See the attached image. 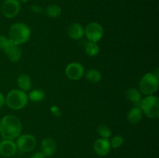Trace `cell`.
Wrapping results in <instances>:
<instances>
[{
  "instance_id": "16",
  "label": "cell",
  "mask_w": 159,
  "mask_h": 158,
  "mask_svg": "<svg viewBox=\"0 0 159 158\" xmlns=\"http://www.w3.org/2000/svg\"><path fill=\"white\" fill-rule=\"evenodd\" d=\"M126 97L130 102L134 105V106H139L142 97L141 91L135 88H130L126 92Z\"/></svg>"
},
{
  "instance_id": "28",
  "label": "cell",
  "mask_w": 159,
  "mask_h": 158,
  "mask_svg": "<svg viewBox=\"0 0 159 158\" xmlns=\"http://www.w3.org/2000/svg\"><path fill=\"white\" fill-rule=\"evenodd\" d=\"M5 104V97L2 94V93L0 91V108L4 105Z\"/></svg>"
},
{
  "instance_id": "11",
  "label": "cell",
  "mask_w": 159,
  "mask_h": 158,
  "mask_svg": "<svg viewBox=\"0 0 159 158\" xmlns=\"http://www.w3.org/2000/svg\"><path fill=\"white\" fill-rule=\"evenodd\" d=\"M93 150L98 156H107L111 150L110 140L108 139H104V138L97 139L93 144Z\"/></svg>"
},
{
  "instance_id": "25",
  "label": "cell",
  "mask_w": 159,
  "mask_h": 158,
  "mask_svg": "<svg viewBox=\"0 0 159 158\" xmlns=\"http://www.w3.org/2000/svg\"><path fill=\"white\" fill-rule=\"evenodd\" d=\"M30 10L31 12L36 14H40L43 12V9H42L41 6H39V5H33L30 7Z\"/></svg>"
},
{
  "instance_id": "18",
  "label": "cell",
  "mask_w": 159,
  "mask_h": 158,
  "mask_svg": "<svg viewBox=\"0 0 159 158\" xmlns=\"http://www.w3.org/2000/svg\"><path fill=\"white\" fill-rule=\"evenodd\" d=\"M85 77L92 83H98L102 79V75L99 71L96 69H89L85 72Z\"/></svg>"
},
{
  "instance_id": "3",
  "label": "cell",
  "mask_w": 159,
  "mask_h": 158,
  "mask_svg": "<svg viewBox=\"0 0 159 158\" xmlns=\"http://www.w3.org/2000/svg\"><path fill=\"white\" fill-rule=\"evenodd\" d=\"M28 102V94L20 89H12L5 98V104L9 108L14 110H20L26 106Z\"/></svg>"
},
{
  "instance_id": "1",
  "label": "cell",
  "mask_w": 159,
  "mask_h": 158,
  "mask_svg": "<svg viewBox=\"0 0 159 158\" xmlns=\"http://www.w3.org/2000/svg\"><path fill=\"white\" fill-rule=\"evenodd\" d=\"M21 122L13 115H6L0 121V133L6 139L14 140L22 132Z\"/></svg>"
},
{
  "instance_id": "13",
  "label": "cell",
  "mask_w": 159,
  "mask_h": 158,
  "mask_svg": "<svg viewBox=\"0 0 159 158\" xmlns=\"http://www.w3.org/2000/svg\"><path fill=\"white\" fill-rule=\"evenodd\" d=\"M56 150H57V145L55 141L52 138L47 137L42 140L40 144V150L46 156V157L52 156L56 153Z\"/></svg>"
},
{
  "instance_id": "21",
  "label": "cell",
  "mask_w": 159,
  "mask_h": 158,
  "mask_svg": "<svg viewBox=\"0 0 159 158\" xmlns=\"http://www.w3.org/2000/svg\"><path fill=\"white\" fill-rule=\"evenodd\" d=\"M45 97V93L43 91L40 89H34L30 92L28 95V99L34 102H41Z\"/></svg>"
},
{
  "instance_id": "9",
  "label": "cell",
  "mask_w": 159,
  "mask_h": 158,
  "mask_svg": "<svg viewBox=\"0 0 159 158\" xmlns=\"http://www.w3.org/2000/svg\"><path fill=\"white\" fill-rule=\"evenodd\" d=\"M85 74V69L82 64L79 62H72L67 65L65 68V74L72 81L80 80Z\"/></svg>"
},
{
  "instance_id": "20",
  "label": "cell",
  "mask_w": 159,
  "mask_h": 158,
  "mask_svg": "<svg viewBox=\"0 0 159 158\" xmlns=\"http://www.w3.org/2000/svg\"><path fill=\"white\" fill-rule=\"evenodd\" d=\"M45 13L50 18H57L61 14V9L57 5H50L45 9Z\"/></svg>"
},
{
  "instance_id": "22",
  "label": "cell",
  "mask_w": 159,
  "mask_h": 158,
  "mask_svg": "<svg viewBox=\"0 0 159 158\" xmlns=\"http://www.w3.org/2000/svg\"><path fill=\"white\" fill-rule=\"evenodd\" d=\"M96 131H97L98 134L100 136V137L104 138V139H108L112 135V132L110 127L106 125H99L96 128Z\"/></svg>"
},
{
  "instance_id": "17",
  "label": "cell",
  "mask_w": 159,
  "mask_h": 158,
  "mask_svg": "<svg viewBox=\"0 0 159 158\" xmlns=\"http://www.w3.org/2000/svg\"><path fill=\"white\" fill-rule=\"evenodd\" d=\"M17 85L20 88V90L23 91H29L32 86V81L29 75L26 74H21L17 77Z\"/></svg>"
},
{
  "instance_id": "2",
  "label": "cell",
  "mask_w": 159,
  "mask_h": 158,
  "mask_svg": "<svg viewBox=\"0 0 159 158\" xmlns=\"http://www.w3.org/2000/svg\"><path fill=\"white\" fill-rule=\"evenodd\" d=\"M30 28L23 23H14L9 28V39L18 46L26 43L30 38Z\"/></svg>"
},
{
  "instance_id": "23",
  "label": "cell",
  "mask_w": 159,
  "mask_h": 158,
  "mask_svg": "<svg viewBox=\"0 0 159 158\" xmlns=\"http://www.w3.org/2000/svg\"><path fill=\"white\" fill-rule=\"evenodd\" d=\"M110 146H111V148H120V147L124 144V138L121 136H120V135H116V136H113V137L112 138L111 140L110 141Z\"/></svg>"
},
{
  "instance_id": "15",
  "label": "cell",
  "mask_w": 159,
  "mask_h": 158,
  "mask_svg": "<svg viewBox=\"0 0 159 158\" xmlns=\"http://www.w3.org/2000/svg\"><path fill=\"white\" fill-rule=\"evenodd\" d=\"M143 112L139 106H134L127 113V119L133 125H136L142 119Z\"/></svg>"
},
{
  "instance_id": "12",
  "label": "cell",
  "mask_w": 159,
  "mask_h": 158,
  "mask_svg": "<svg viewBox=\"0 0 159 158\" xmlns=\"http://www.w3.org/2000/svg\"><path fill=\"white\" fill-rule=\"evenodd\" d=\"M16 144L13 140L4 139L0 142V154L5 157H11L16 153Z\"/></svg>"
},
{
  "instance_id": "4",
  "label": "cell",
  "mask_w": 159,
  "mask_h": 158,
  "mask_svg": "<svg viewBox=\"0 0 159 158\" xmlns=\"http://www.w3.org/2000/svg\"><path fill=\"white\" fill-rule=\"evenodd\" d=\"M143 114L150 119H158L159 116V100L157 96L147 95L141 99L139 104Z\"/></svg>"
},
{
  "instance_id": "26",
  "label": "cell",
  "mask_w": 159,
  "mask_h": 158,
  "mask_svg": "<svg viewBox=\"0 0 159 158\" xmlns=\"http://www.w3.org/2000/svg\"><path fill=\"white\" fill-rule=\"evenodd\" d=\"M51 112L54 116L56 117H59V116H61V110L57 106H52L51 108Z\"/></svg>"
},
{
  "instance_id": "5",
  "label": "cell",
  "mask_w": 159,
  "mask_h": 158,
  "mask_svg": "<svg viewBox=\"0 0 159 158\" xmlns=\"http://www.w3.org/2000/svg\"><path fill=\"white\" fill-rule=\"evenodd\" d=\"M158 77L154 73H147L139 81V91L145 95H152L158 91Z\"/></svg>"
},
{
  "instance_id": "24",
  "label": "cell",
  "mask_w": 159,
  "mask_h": 158,
  "mask_svg": "<svg viewBox=\"0 0 159 158\" xmlns=\"http://www.w3.org/2000/svg\"><path fill=\"white\" fill-rule=\"evenodd\" d=\"M9 42V39L3 35H0V50H4Z\"/></svg>"
},
{
  "instance_id": "27",
  "label": "cell",
  "mask_w": 159,
  "mask_h": 158,
  "mask_svg": "<svg viewBox=\"0 0 159 158\" xmlns=\"http://www.w3.org/2000/svg\"><path fill=\"white\" fill-rule=\"evenodd\" d=\"M30 158H46V156L41 151H38L33 153Z\"/></svg>"
},
{
  "instance_id": "7",
  "label": "cell",
  "mask_w": 159,
  "mask_h": 158,
  "mask_svg": "<svg viewBox=\"0 0 159 158\" xmlns=\"http://www.w3.org/2000/svg\"><path fill=\"white\" fill-rule=\"evenodd\" d=\"M16 147L21 152H30L35 149L37 146V139L32 134L20 135L16 138Z\"/></svg>"
},
{
  "instance_id": "19",
  "label": "cell",
  "mask_w": 159,
  "mask_h": 158,
  "mask_svg": "<svg viewBox=\"0 0 159 158\" xmlns=\"http://www.w3.org/2000/svg\"><path fill=\"white\" fill-rule=\"evenodd\" d=\"M85 51L89 57H96L99 53V46L97 43L88 41L85 43Z\"/></svg>"
},
{
  "instance_id": "10",
  "label": "cell",
  "mask_w": 159,
  "mask_h": 158,
  "mask_svg": "<svg viewBox=\"0 0 159 158\" xmlns=\"http://www.w3.org/2000/svg\"><path fill=\"white\" fill-rule=\"evenodd\" d=\"M3 51L6 54L9 60L13 63H17L18 61H20L22 57V50L20 46L12 43L10 40H9L6 47L3 50Z\"/></svg>"
},
{
  "instance_id": "29",
  "label": "cell",
  "mask_w": 159,
  "mask_h": 158,
  "mask_svg": "<svg viewBox=\"0 0 159 158\" xmlns=\"http://www.w3.org/2000/svg\"><path fill=\"white\" fill-rule=\"evenodd\" d=\"M19 2H24V3H26V2H29L30 0H18Z\"/></svg>"
},
{
  "instance_id": "14",
  "label": "cell",
  "mask_w": 159,
  "mask_h": 158,
  "mask_svg": "<svg viewBox=\"0 0 159 158\" xmlns=\"http://www.w3.org/2000/svg\"><path fill=\"white\" fill-rule=\"evenodd\" d=\"M67 33L69 38L74 40H79L84 37L85 32H84V28L79 23H72L69 27L68 28Z\"/></svg>"
},
{
  "instance_id": "6",
  "label": "cell",
  "mask_w": 159,
  "mask_h": 158,
  "mask_svg": "<svg viewBox=\"0 0 159 158\" xmlns=\"http://www.w3.org/2000/svg\"><path fill=\"white\" fill-rule=\"evenodd\" d=\"M85 36L88 41L97 43L103 37L104 30L102 25L96 22H91L84 29Z\"/></svg>"
},
{
  "instance_id": "8",
  "label": "cell",
  "mask_w": 159,
  "mask_h": 158,
  "mask_svg": "<svg viewBox=\"0 0 159 158\" xmlns=\"http://www.w3.org/2000/svg\"><path fill=\"white\" fill-rule=\"evenodd\" d=\"M20 11V3L18 0H5L2 5V12L6 18H14Z\"/></svg>"
}]
</instances>
